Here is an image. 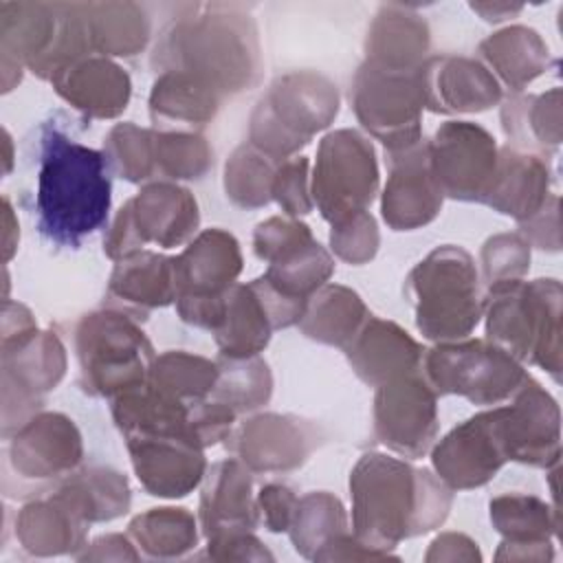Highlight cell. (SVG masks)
Returning a JSON list of instances; mask_svg holds the SVG:
<instances>
[{
	"label": "cell",
	"instance_id": "6da1fadb",
	"mask_svg": "<svg viewBox=\"0 0 563 563\" xmlns=\"http://www.w3.org/2000/svg\"><path fill=\"white\" fill-rule=\"evenodd\" d=\"M37 227L55 244L77 246L110 211L106 154L68 139L57 128L42 134L35 196Z\"/></svg>",
	"mask_w": 563,
	"mask_h": 563
},
{
	"label": "cell",
	"instance_id": "7a4b0ae2",
	"mask_svg": "<svg viewBox=\"0 0 563 563\" xmlns=\"http://www.w3.org/2000/svg\"><path fill=\"white\" fill-rule=\"evenodd\" d=\"M354 528L365 545H394L398 539L438 526L451 504L449 490L429 471L369 453L352 479Z\"/></svg>",
	"mask_w": 563,
	"mask_h": 563
},
{
	"label": "cell",
	"instance_id": "3957f363",
	"mask_svg": "<svg viewBox=\"0 0 563 563\" xmlns=\"http://www.w3.org/2000/svg\"><path fill=\"white\" fill-rule=\"evenodd\" d=\"M418 328L429 339L466 336L479 319L482 297L468 253L455 246L433 251L407 279Z\"/></svg>",
	"mask_w": 563,
	"mask_h": 563
},
{
	"label": "cell",
	"instance_id": "277c9868",
	"mask_svg": "<svg viewBox=\"0 0 563 563\" xmlns=\"http://www.w3.org/2000/svg\"><path fill=\"white\" fill-rule=\"evenodd\" d=\"M77 356L84 389L110 396L145 380L152 345L125 314L97 312L77 328Z\"/></svg>",
	"mask_w": 563,
	"mask_h": 563
},
{
	"label": "cell",
	"instance_id": "5b68a950",
	"mask_svg": "<svg viewBox=\"0 0 563 563\" xmlns=\"http://www.w3.org/2000/svg\"><path fill=\"white\" fill-rule=\"evenodd\" d=\"M330 92H334V86L312 73L279 79L253 114V145L271 158H284V154L308 143L310 134L328 125L339 110L336 97L312 103Z\"/></svg>",
	"mask_w": 563,
	"mask_h": 563
},
{
	"label": "cell",
	"instance_id": "8992f818",
	"mask_svg": "<svg viewBox=\"0 0 563 563\" xmlns=\"http://www.w3.org/2000/svg\"><path fill=\"white\" fill-rule=\"evenodd\" d=\"M424 88L418 68H391L367 62L354 84V110L363 125L383 139L389 152L420 141L418 110Z\"/></svg>",
	"mask_w": 563,
	"mask_h": 563
},
{
	"label": "cell",
	"instance_id": "52a82bcc",
	"mask_svg": "<svg viewBox=\"0 0 563 563\" xmlns=\"http://www.w3.org/2000/svg\"><path fill=\"white\" fill-rule=\"evenodd\" d=\"M233 18L235 15H200L196 22L174 24L156 53H176L174 59H183L187 66L172 70L189 73L216 92L227 90L224 86H229V81L224 64L233 62L238 68L255 73L251 70V64L257 53L255 31L249 22Z\"/></svg>",
	"mask_w": 563,
	"mask_h": 563
},
{
	"label": "cell",
	"instance_id": "ba28073f",
	"mask_svg": "<svg viewBox=\"0 0 563 563\" xmlns=\"http://www.w3.org/2000/svg\"><path fill=\"white\" fill-rule=\"evenodd\" d=\"M238 242L224 231H205L180 257H174V290L180 317L216 328L224 292L240 273Z\"/></svg>",
	"mask_w": 563,
	"mask_h": 563
},
{
	"label": "cell",
	"instance_id": "9c48e42d",
	"mask_svg": "<svg viewBox=\"0 0 563 563\" xmlns=\"http://www.w3.org/2000/svg\"><path fill=\"white\" fill-rule=\"evenodd\" d=\"M378 183L372 145L356 132L328 134L319 147L312 194L321 213L332 222L363 213Z\"/></svg>",
	"mask_w": 563,
	"mask_h": 563
},
{
	"label": "cell",
	"instance_id": "30bf717a",
	"mask_svg": "<svg viewBox=\"0 0 563 563\" xmlns=\"http://www.w3.org/2000/svg\"><path fill=\"white\" fill-rule=\"evenodd\" d=\"M424 365L435 391L462 394L479 405L497 402L528 380L506 350L482 341L435 347Z\"/></svg>",
	"mask_w": 563,
	"mask_h": 563
},
{
	"label": "cell",
	"instance_id": "8fae6325",
	"mask_svg": "<svg viewBox=\"0 0 563 563\" xmlns=\"http://www.w3.org/2000/svg\"><path fill=\"white\" fill-rule=\"evenodd\" d=\"M198 224V207L187 189L174 185H150L117 216L108 240V255H130L152 240L161 246L180 244Z\"/></svg>",
	"mask_w": 563,
	"mask_h": 563
},
{
	"label": "cell",
	"instance_id": "7c38bea8",
	"mask_svg": "<svg viewBox=\"0 0 563 563\" xmlns=\"http://www.w3.org/2000/svg\"><path fill=\"white\" fill-rule=\"evenodd\" d=\"M431 169L442 194L484 200L497 169L495 141L473 123H446L429 145Z\"/></svg>",
	"mask_w": 563,
	"mask_h": 563
},
{
	"label": "cell",
	"instance_id": "4fadbf2b",
	"mask_svg": "<svg viewBox=\"0 0 563 563\" xmlns=\"http://www.w3.org/2000/svg\"><path fill=\"white\" fill-rule=\"evenodd\" d=\"M374 416L380 442L409 457L422 455L438 429L433 391L409 374L380 385Z\"/></svg>",
	"mask_w": 563,
	"mask_h": 563
},
{
	"label": "cell",
	"instance_id": "5bb4252c",
	"mask_svg": "<svg viewBox=\"0 0 563 563\" xmlns=\"http://www.w3.org/2000/svg\"><path fill=\"white\" fill-rule=\"evenodd\" d=\"M506 460L499 433V409L466 420L433 451V466L442 479L455 488L488 482Z\"/></svg>",
	"mask_w": 563,
	"mask_h": 563
},
{
	"label": "cell",
	"instance_id": "9a60e30c",
	"mask_svg": "<svg viewBox=\"0 0 563 563\" xmlns=\"http://www.w3.org/2000/svg\"><path fill=\"white\" fill-rule=\"evenodd\" d=\"M391 178L383 196V218L394 229L427 224L442 205V189L431 169L429 145L420 141L389 152Z\"/></svg>",
	"mask_w": 563,
	"mask_h": 563
},
{
	"label": "cell",
	"instance_id": "2e32d148",
	"mask_svg": "<svg viewBox=\"0 0 563 563\" xmlns=\"http://www.w3.org/2000/svg\"><path fill=\"white\" fill-rule=\"evenodd\" d=\"M134 471L152 495L183 497L202 477L200 446L180 438H128Z\"/></svg>",
	"mask_w": 563,
	"mask_h": 563
},
{
	"label": "cell",
	"instance_id": "e0dca14e",
	"mask_svg": "<svg viewBox=\"0 0 563 563\" xmlns=\"http://www.w3.org/2000/svg\"><path fill=\"white\" fill-rule=\"evenodd\" d=\"M81 444L73 422L59 413L29 420L11 444L15 471L24 477H55L79 462Z\"/></svg>",
	"mask_w": 563,
	"mask_h": 563
},
{
	"label": "cell",
	"instance_id": "ac0fdd59",
	"mask_svg": "<svg viewBox=\"0 0 563 563\" xmlns=\"http://www.w3.org/2000/svg\"><path fill=\"white\" fill-rule=\"evenodd\" d=\"M424 103L435 112L486 110L499 97L497 81L477 62L435 57L420 66Z\"/></svg>",
	"mask_w": 563,
	"mask_h": 563
},
{
	"label": "cell",
	"instance_id": "d6986e66",
	"mask_svg": "<svg viewBox=\"0 0 563 563\" xmlns=\"http://www.w3.org/2000/svg\"><path fill=\"white\" fill-rule=\"evenodd\" d=\"M347 358L363 380L378 385L411 374L422 350L398 325L372 319L347 345Z\"/></svg>",
	"mask_w": 563,
	"mask_h": 563
},
{
	"label": "cell",
	"instance_id": "ffe728a7",
	"mask_svg": "<svg viewBox=\"0 0 563 563\" xmlns=\"http://www.w3.org/2000/svg\"><path fill=\"white\" fill-rule=\"evenodd\" d=\"M51 81L66 101L95 117L119 114L130 97L128 75L108 59H79Z\"/></svg>",
	"mask_w": 563,
	"mask_h": 563
},
{
	"label": "cell",
	"instance_id": "44dd1931",
	"mask_svg": "<svg viewBox=\"0 0 563 563\" xmlns=\"http://www.w3.org/2000/svg\"><path fill=\"white\" fill-rule=\"evenodd\" d=\"M308 435L297 420L282 416L253 418L240 438V453L255 471H286L303 462L310 451Z\"/></svg>",
	"mask_w": 563,
	"mask_h": 563
},
{
	"label": "cell",
	"instance_id": "7402d4cb",
	"mask_svg": "<svg viewBox=\"0 0 563 563\" xmlns=\"http://www.w3.org/2000/svg\"><path fill=\"white\" fill-rule=\"evenodd\" d=\"M268 314L253 286H231L224 292L222 312L213 328L216 341L224 356L249 358L257 354L271 332Z\"/></svg>",
	"mask_w": 563,
	"mask_h": 563
},
{
	"label": "cell",
	"instance_id": "603a6c76",
	"mask_svg": "<svg viewBox=\"0 0 563 563\" xmlns=\"http://www.w3.org/2000/svg\"><path fill=\"white\" fill-rule=\"evenodd\" d=\"M251 479L238 462H220L209 473L200 515L207 534H218L220 530L238 532L240 528H251L255 523V512L251 506Z\"/></svg>",
	"mask_w": 563,
	"mask_h": 563
},
{
	"label": "cell",
	"instance_id": "cb8c5ba5",
	"mask_svg": "<svg viewBox=\"0 0 563 563\" xmlns=\"http://www.w3.org/2000/svg\"><path fill=\"white\" fill-rule=\"evenodd\" d=\"M429 31L413 13L396 7L383 9L367 37V62L391 68H418L420 53L427 51Z\"/></svg>",
	"mask_w": 563,
	"mask_h": 563
},
{
	"label": "cell",
	"instance_id": "d4e9b609",
	"mask_svg": "<svg viewBox=\"0 0 563 563\" xmlns=\"http://www.w3.org/2000/svg\"><path fill=\"white\" fill-rule=\"evenodd\" d=\"M497 163L495 178L486 194V202L504 213L530 216L541 202L548 174L534 156H521L504 150Z\"/></svg>",
	"mask_w": 563,
	"mask_h": 563
},
{
	"label": "cell",
	"instance_id": "484cf974",
	"mask_svg": "<svg viewBox=\"0 0 563 563\" xmlns=\"http://www.w3.org/2000/svg\"><path fill=\"white\" fill-rule=\"evenodd\" d=\"M172 262L147 251L125 255L110 279V295L141 306L169 303L176 297Z\"/></svg>",
	"mask_w": 563,
	"mask_h": 563
},
{
	"label": "cell",
	"instance_id": "4316f807",
	"mask_svg": "<svg viewBox=\"0 0 563 563\" xmlns=\"http://www.w3.org/2000/svg\"><path fill=\"white\" fill-rule=\"evenodd\" d=\"M361 299L341 286H325L303 310V332L323 343L343 345L358 334V325L365 317Z\"/></svg>",
	"mask_w": 563,
	"mask_h": 563
},
{
	"label": "cell",
	"instance_id": "83f0119b",
	"mask_svg": "<svg viewBox=\"0 0 563 563\" xmlns=\"http://www.w3.org/2000/svg\"><path fill=\"white\" fill-rule=\"evenodd\" d=\"M218 92L198 77L183 70H167L152 90L154 121H194L205 123L213 117Z\"/></svg>",
	"mask_w": 563,
	"mask_h": 563
},
{
	"label": "cell",
	"instance_id": "f1b7e54d",
	"mask_svg": "<svg viewBox=\"0 0 563 563\" xmlns=\"http://www.w3.org/2000/svg\"><path fill=\"white\" fill-rule=\"evenodd\" d=\"M95 51L132 55L147 40V20L136 4H84Z\"/></svg>",
	"mask_w": 563,
	"mask_h": 563
},
{
	"label": "cell",
	"instance_id": "f546056e",
	"mask_svg": "<svg viewBox=\"0 0 563 563\" xmlns=\"http://www.w3.org/2000/svg\"><path fill=\"white\" fill-rule=\"evenodd\" d=\"M216 380L218 367L213 363L183 352L163 354L150 367V383L185 402H200L213 391Z\"/></svg>",
	"mask_w": 563,
	"mask_h": 563
},
{
	"label": "cell",
	"instance_id": "4dcf8cb0",
	"mask_svg": "<svg viewBox=\"0 0 563 563\" xmlns=\"http://www.w3.org/2000/svg\"><path fill=\"white\" fill-rule=\"evenodd\" d=\"M541 44L539 35L530 29L515 26L495 33L482 44V53L490 59V64L497 66L501 77L519 88L521 84L530 81L534 75L541 73L543 68V53L539 55H519L526 53L528 48Z\"/></svg>",
	"mask_w": 563,
	"mask_h": 563
},
{
	"label": "cell",
	"instance_id": "1f68e13d",
	"mask_svg": "<svg viewBox=\"0 0 563 563\" xmlns=\"http://www.w3.org/2000/svg\"><path fill=\"white\" fill-rule=\"evenodd\" d=\"M130 532L152 554H178L196 543L194 519L183 508H154L130 523Z\"/></svg>",
	"mask_w": 563,
	"mask_h": 563
},
{
	"label": "cell",
	"instance_id": "d6a6232c",
	"mask_svg": "<svg viewBox=\"0 0 563 563\" xmlns=\"http://www.w3.org/2000/svg\"><path fill=\"white\" fill-rule=\"evenodd\" d=\"M222 380H216V396L222 405L235 409H255L271 396V374L266 363L229 358L220 369Z\"/></svg>",
	"mask_w": 563,
	"mask_h": 563
},
{
	"label": "cell",
	"instance_id": "836d02e7",
	"mask_svg": "<svg viewBox=\"0 0 563 563\" xmlns=\"http://www.w3.org/2000/svg\"><path fill=\"white\" fill-rule=\"evenodd\" d=\"M264 158L268 156H264V152H260L257 147L242 145L231 156V163H227V176H249L227 183V191L235 202L244 207H257L268 200L275 174H271L268 161Z\"/></svg>",
	"mask_w": 563,
	"mask_h": 563
},
{
	"label": "cell",
	"instance_id": "e575fe53",
	"mask_svg": "<svg viewBox=\"0 0 563 563\" xmlns=\"http://www.w3.org/2000/svg\"><path fill=\"white\" fill-rule=\"evenodd\" d=\"M209 147L196 134L154 136V161L169 178H198L209 165Z\"/></svg>",
	"mask_w": 563,
	"mask_h": 563
},
{
	"label": "cell",
	"instance_id": "d590c367",
	"mask_svg": "<svg viewBox=\"0 0 563 563\" xmlns=\"http://www.w3.org/2000/svg\"><path fill=\"white\" fill-rule=\"evenodd\" d=\"M110 163L128 180L150 178L154 172V139L130 123L117 125L108 136Z\"/></svg>",
	"mask_w": 563,
	"mask_h": 563
},
{
	"label": "cell",
	"instance_id": "8d00e7d4",
	"mask_svg": "<svg viewBox=\"0 0 563 563\" xmlns=\"http://www.w3.org/2000/svg\"><path fill=\"white\" fill-rule=\"evenodd\" d=\"M378 235L372 216L356 213L332 224V246L350 262H363L374 255Z\"/></svg>",
	"mask_w": 563,
	"mask_h": 563
},
{
	"label": "cell",
	"instance_id": "74e56055",
	"mask_svg": "<svg viewBox=\"0 0 563 563\" xmlns=\"http://www.w3.org/2000/svg\"><path fill=\"white\" fill-rule=\"evenodd\" d=\"M526 262L528 255L523 251V242H519L515 235H499L490 240L484 249V268L490 286L501 282H515L512 275L523 273Z\"/></svg>",
	"mask_w": 563,
	"mask_h": 563
},
{
	"label": "cell",
	"instance_id": "f35d334b",
	"mask_svg": "<svg viewBox=\"0 0 563 563\" xmlns=\"http://www.w3.org/2000/svg\"><path fill=\"white\" fill-rule=\"evenodd\" d=\"M306 167H308V161L303 156H299V158L286 163L284 167H279L273 178L271 194L277 198V202L290 216L310 211V200H308V189H306Z\"/></svg>",
	"mask_w": 563,
	"mask_h": 563
},
{
	"label": "cell",
	"instance_id": "ab89813d",
	"mask_svg": "<svg viewBox=\"0 0 563 563\" xmlns=\"http://www.w3.org/2000/svg\"><path fill=\"white\" fill-rule=\"evenodd\" d=\"M260 504L264 508V521L273 532L286 530L290 515L297 508V499L286 486H266L260 493Z\"/></svg>",
	"mask_w": 563,
	"mask_h": 563
},
{
	"label": "cell",
	"instance_id": "60d3db41",
	"mask_svg": "<svg viewBox=\"0 0 563 563\" xmlns=\"http://www.w3.org/2000/svg\"><path fill=\"white\" fill-rule=\"evenodd\" d=\"M473 11H479L486 20H490V15H495L493 20H504L508 13H517L521 7H508V4H495V7H488V4H471Z\"/></svg>",
	"mask_w": 563,
	"mask_h": 563
}]
</instances>
